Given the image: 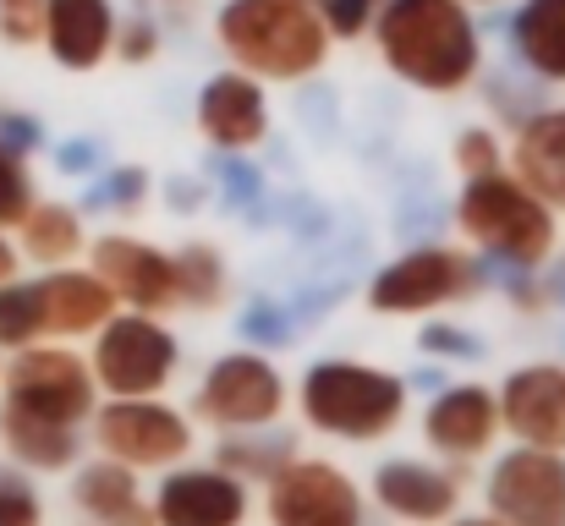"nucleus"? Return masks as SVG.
<instances>
[{"instance_id":"4468645a","label":"nucleus","mask_w":565,"mask_h":526,"mask_svg":"<svg viewBox=\"0 0 565 526\" xmlns=\"http://www.w3.org/2000/svg\"><path fill=\"white\" fill-rule=\"evenodd\" d=\"M500 428H511L533 450L565 455V367L561 362H527L500 389Z\"/></svg>"},{"instance_id":"9d476101","label":"nucleus","mask_w":565,"mask_h":526,"mask_svg":"<svg viewBox=\"0 0 565 526\" xmlns=\"http://www.w3.org/2000/svg\"><path fill=\"white\" fill-rule=\"evenodd\" d=\"M269 526H363V494L335 461L291 455L269 477Z\"/></svg>"},{"instance_id":"9b49d317","label":"nucleus","mask_w":565,"mask_h":526,"mask_svg":"<svg viewBox=\"0 0 565 526\" xmlns=\"http://www.w3.org/2000/svg\"><path fill=\"white\" fill-rule=\"evenodd\" d=\"M88 269L110 286L116 308H132V313H171L177 308V269H171V253L132 236V230H105V236H88Z\"/></svg>"},{"instance_id":"a211bd4d","label":"nucleus","mask_w":565,"mask_h":526,"mask_svg":"<svg viewBox=\"0 0 565 526\" xmlns=\"http://www.w3.org/2000/svg\"><path fill=\"white\" fill-rule=\"evenodd\" d=\"M505 171L533 197H544L555 214H565V105H544V110L516 121V138L505 149Z\"/></svg>"},{"instance_id":"f03ea898","label":"nucleus","mask_w":565,"mask_h":526,"mask_svg":"<svg viewBox=\"0 0 565 526\" xmlns=\"http://www.w3.org/2000/svg\"><path fill=\"white\" fill-rule=\"evenodd\" d=\"M214 44L258 83H308L335 50L319 6L308 0H225L214 11Z\"/></svg>"},{"instance_id":"c9c22d12","label":"nucleus","mask_w":565,"mask_h":526,"mask_svg":"<svg viewBox=\"0 0 565 526\" xmlns=\"http://www.w3.org/2000/svg\"><path fill=\"white\" fill-rule=\"evenodd\" d=\"M379 0H319V17L330 28V39H363L374 28Z\"/></svg>"},{"instance_id":"f8f14e48","label":"nucleus","mask_w":565,"mask_h":526,"mask_svg":"<svg viewBox=\"0 0 565 526\" xmlns=\"http://www.w3.org/2000/svg\"><path fill=\"white\" fill-rule=\"evenodd\" d=\"M489 516L505 526H565V455L516 444L494 461L489 483Z\"/></svg>"},{"instance_id":"6e6552de","label":"nucleus","mask_w":565,"mask_h":526,"mask_svg":"<svg viewBox=\"0 0 565 526\" xmlns=\"http://www.w3.org/2000/svg\"><path fill=\"white\" fill-rule=\"evenodd\" d=\"M286 378L280 367L264 356V351H231L220 356L198 395H192V411L209 422V428H225V433H258L269 428L280 411H286Z\"/></svg>"},{"instance_id":"0eeeda50","label":"nucleus","mask_w":565,"mask_h":526,"mask_svg":"<svg viewBox=\"0 0 565 526\" xmlns=\"http://www.w3.org/2000/svg\"><path fill=\"white\" fill-rule=\"evenodd\" d=\"M94 373L77 351L66 346H33L11 351V362L0 367V406L22 411V417H39V422H55V428H77L94 417Z\"/></svg>"},{"instance_id":"f3484780","label":"nucleus","mask_w":565,"mask_h":526,"mask_svg":"<svg viewBox=\"0 0 565 526\" xmlns=\"http://www.w3.org/2000/svg\"><path fill=\"white\" fill-rule=\"evenodd\" d=\"M33 297H39L44 341H83V335H94V330L116 313L110 286H105L94 269H77V264L44 269V275L33 280Z\"/></svg>"},{"instance_id":"20e7f679","label":"nucleus","mask_w":565,"mask_h":526,"mask_svg":"<svg viewBox=\"0 0 565 526\" xmlns=\"http://www.w3.org/2000/svg\"><path fill=\"white\" fill-rule=\"evenodd\" d=\"M297 406L313 433H330L347 444H374L384 433H395L406 417V378L390 367L324 356L302 373Z\"/></svg>"},{"instance_id":"6ab92c4d","label":"nucleus","mask_w":565,"mask_h":526,"mask_svg":"<svg viewBox=\"0 0 565 526\" xmlns=\"http://www.w3.org/2000/svg\"><path fill=\"white\" fill-rule=\"evenodd\" d=\"M423 433H428V444H434L439 455H450V461L483 455V450L494 444V433H500V400H494V389H489V384H450V389L428 406Z\"/></svg>"},{"instance_id":"412c9836","label":"nucleus","mask_w":565,"mask_h":526,"mask_svg":"<svg viewBox=\"0 0 565 526\" xmlns=\"http://www.w3.org/2000/svg\"><path fill=\"white\" fill-rule=\"evenodd\" d=\"M17 253L39 269H61L77 264L88 253V225L77 203H55V197H33V208L17 219Z\"/></svg>"},{"instance_id":"b1692460","label":"nucleus","mask_w":565,"mask_h":526,"mask_svg":"<svg viewBox=\"0 0 565 526\" xmlns=\"http://www.w3.org/2000/svg\"><path fill=\"white\" fill-rule=\"evenodd\" d=\"M0 444H6V455L22 472H66L77 461V450H83L77 428H55V422L22 417L11 406H0Z\"/></svg>"},{"instance_id":"4c0bfd02","label":"nucleus","mask_w":565,"mask_h":526,"mask_svg":"<svg viewBox=\"0 0 565 526\" xmlns=\"http://www.w3.org/2000/svg\"><path fill=\"white\" fill-rule=\"evenodd\" d=\"M0 143H6L11 154L33 160V154L44 149V121L28 116V110H0Z\"/></svg>"},{"instance_id":"2eb2a0df","label":"nucleus","mask_w":565,"mask_h":526,"mask_svg":"<svg viewBox=\"0 0 565 526\" xmlns=\"http://www.w3.org/2000/svg\"><path fill=\"white\" fill-rule=\"evenodd\" d=\"M39 44L72 77L99 72L116 44V0H44Z\"/></svg>"},{"instance_id":"a19ab883","label":"nucleus","mask_w":565,"mask_h":526,"mask_svg":"<svg viewBox=\"0 0 565 526\" xmlns=\"http://www.w3.org/2000/svg\"><path fill=\"white\" fill-rule=\"evenodd\" d=\"M171 203H177V208H192V203H203V192L188 186V181H171Z\"/></svg>"},{"instance_id":"7c9ffc66","label":"nucleus","mask_w":565,"mask_h":526,"mask_svg":"<svg viewBox=\"0 0 565 526\" xmlns=\"http://www.w3.org/2000/svg\"><path fill=\"white\" fill-rule=\"evenodd\" d=\"M450 160H456L461 181H472V175H494V171H505V143H500L494 127H461L456 143H450Z\"/></svg>"},{"instance_id":"473e14b6","label":"nucleus","mask_w":565,"mask_h":526,"mask_svg":"<svg viewBox=\"0 0 565 526\" xmlns=\"http://www.w3.org/2000/svg\"><path fill=\"white\" fill-rule=\"evenodd\" d=\"M236 330H242V341L247 351H275L291 341V308H275V302H247L242 308V319H236Z\"/></svg>"},{"instance_id":"4be33fe9","label":"nucleus","mask_w":565,"mask_h":526,"mask_svg":"<svg viewBox=\"0 0 565 526\" xmlns=\"http://www.w3.org/2000/svg\"><path fill=\"white\" fill-rule=\"evenodd\" d=\"M83 516L94 526H154V505L138 494V472L121 461H88L72 483Z\"/></svg>"},{"instance_id":"72a5a7b5","label":"nucleus","mask_w":565,"mask_h":526,"mask_svg":"<svg viewBox=\"0 0 565 526\" xmlns=\"http://www.w3.org/2000/svg\"><path fill=\"white\" fill-rule=\"evenodd\" d=\"M0 526H44V500L22 466H0Z\"/></svg>"},{"instance_id":"5701e85b","label":"nucleus","mask_w":565,"mask_h":526,"mask_svg":"<svg viewBox=\"0 0 565 526\" xmlns=\"http://www.w3.org/2000/svg\"><path fill=\"white\" fill-rule=\"evenodd\" d=\"M511 50L544 83H565V0H522L511 17Z\"/></svg>"},{"instance_id":"39448f33","label":"nucleus","mask_w":565,"mask_h":526,"mask_svg":"<svg viewBox=\"0 0 565 526\" xmlns=\"http://www.w3.org/2000/svg\"><path fill=\"white\" fill-rule=\"evenodd\" d=\"M489 286V264L450 241H423L390 258L369 280V308L379 319H423L450 302H472Z\"/></svg>"},{"instance_id":"dca6fc26","label":"nucleus","mask_w":565,"mask_h":526,"mask_svg":"<svg viewBox=\"0 0 565 526\" xmlns=\"http://www.w3.org/2000/svg\"><path fill=\"white\" fill-rule=\"evenodd\" d=\"M247 483L220 466H177L154 494V526H242Z\"/></svg>"},{"instance_id":"37998d69","label":"nucleus","mask_w":565,"mask_h":526,"mask_svg":"<svg viewBox=\"0 0 565 526\" xmlns=\"http://www.w3.org/2000/svg\"><path fill=\"white\" fill-rule=\"evenodd\" d=\"M461 6H505V0H461Z\"/></svg>"},{"instance_id":"f704fd0d","label":"nucleus","mask_w":565,"mask_h":526,"mask_svg":"<svg viewBox=\"0 0 565 526\" xmlns=\"http://www.w3.org/2000/svg\"><path fill=\"white\" fill-rule=\"evenodd\" d=\"M39 22H44V0H0V44L6 50L39 44Z\"/></svg>"},{"instance_id":"cd10ccee","label":"nucleus","mask_w":565,"mask_h":526,"mask_svg":"<svg viewBox=\"0 0 565 526\" xmlns=\"http://www.w3.org/2000/svg\"><path fill=\"white\" fill-rule=\"evenodd\" d=\"M149 192H154V175L143 171V165H110V171H99L94 192L83 197V208H116V214H132V208L149 203Z\"/></svg>"},{"instance_id":"c756f323","label":"nucleus","mask_w":565,"mask_h":526,"mask_svg":"<svg viewBox=\"0 0 565 526\" xmlns=\"http://www.w3.org/2000/svg\"><path fill=\"white\" fill-rule=\"evenodd\" d=\"M160 50H166L160 17H149V11L116 17V44H110V55H116L121 66H149V61H160Z\"/></svg>"},{"instance_id":"a18cd8bd","label":"nucleus","mask_w":565,"mask_h":526,"mask_svg":"<svg viewBox=\"0 0 565 526\" xmlns=\"http://www.w3.org/2000/svg\"><path fill=\"white\" fill-rule=\"evenodd\" d=\"M379 6H384V0H379Z\"/></svg>"},{"instance_id":"ea45409f","label":"nucleus","mask_w":565,"mask_h":526,"mask_svg":"<svg viewBox=\"0 0 565 526\" xmlns=\"http://www.w3.org/2000/svg\"><path fill=\"white\" fill-rule=\"evenodd\" d=\"M17 275H22V253H17L11 230H0V286H6V280H17Z\"/></svg>"},{"instance_id":"423d86ee","label":"nucleus","mask_w":565,"mask_h":526,"mask_svg":"<svg viewBox=\"0 0 565 526\" xmlns=\"http://www.w3.org/2000/svg\"><path fill=\"white\" fill-rule=\"evenodd\" d=\"M182 367V341L154 319V313H110L94 330L88 373L110 400H138L160 395Z\"/></svg>"},{"instance_id":"f257e3e1","label":"nucleus","mask_w":565,"mask_h":526,"mask_svg":"<svg viewBox=\"0 0 565 526\" xmlns=\"http://www.w3.org/2000/svg\"><path fill=\"white\" fill-rule=\"evenodd\" d=\"M369 33L384 72L417 94L450 99L467 94L483 72V33L461 0H384Z\"/></svg>"},{"instance_id":"58836bf2","label":"nucleus","mask_w":565,"mask_h":526,"mask_svg":"<svg viewBox=\"0 0 565 526\" xmlns=\"http://www.w3.org/2000/svg\"><path fill=\"white\" fill-rule=\"evenodd\" d=\"M99 160H105V154H99L94 138H72V143L55 149V171L61 175H94L99 171Z\"/></svg>"},{"instance_id":"c03bdc74","label":"nucleus","mask_w":565,"mask_h":526,"mask_svg":"<svg viewBox=\"0 0 565 526\" xmlns=\"http://www.w3.org/2000/svg\"><path fill=\"white\" fill-rule=\"evenodd\" d=\"M308 6H319V0H308Z\"/></svg>"},{"instance_id":"aec40b11","label":"nucleus","mask_w":565,"mask_h":526,"mask_svg":"<svg viewBox=\"0 0 565 526\" xmlns=\"http://www.w3.org/2000/svg\"><path fill=\"white\" fill-rule=\"evenodd\" d=\"M374 500L395 516V522L439 526V522L456 516L461 483H456V472H439V466H428V461L401 455V461H384L374 472Z\"/></svg>"},{"instance_id":"bb28decb","label":"nucleus","mask_w":565,"mask_h":526,"mask_svg":"<svg viewBox=\"0 0 565 526\" xmlns=\"http://www.w3.org/2000/svg\"><path fill=\"white\" fill-rule=\"evenodd\" d=\"M44 341V324H39V297H33V280H6L0 286V351H22Z\"/></svg>"},{"instance_id":"e433bc0d","label":"nucleus","mask_w":565,"mask_h":526,"mask_svg":"<svg viewBox=\"0 0 565 526\" xmlns=\"http://www.w3.org/2000/svg\"><path fill=\"white\" fill-rule=\"evenodd\" d=\"M417 346L434 351V356H445V362H472V356H483V341L472 335V330H461V324H423V335H417Z\"/></svg>"},{"instance_id":"c85d7f7f","label":"nucleus","mask_w":565,"mask_h":526,"mask_svg":"<svg viewBox=\"0 0 565 526\" xmlns=\"http://www.w3.org/2000/svg\"><path fill=\"white\" fill-rule=\"evenodd\" d=\"M214 186H220V203H225L231 214L264 203V171H258L247 154H214Z\"/></svg>"},{"instance_id":"393cba45","label":"nucleus","mask_w":565,"mask_h":526,"mask_svg":"<svg viewBox=\"0 0 565 526\" xmlns=\"http://www.w3.org/2000/svg\"><path fill=\"white\" fill-rule=\"evenodd\" d=\"M171 269H177V308L192 313H214L231 291V269H225V253L214 241H188L171 253Z\"/></svg>"},{"instance_id":"7ed1b4c3","label":"nucleus","mask_w":565,"mask_h":526,"mask_svg":"<svg viewBox=\"0 0 565 526\" xmlns=\"http://www.w3.org/2000/svg\"><path fill=\"white\" fill-rule=\"evenodd\" d=\"M456 230L505 269H544L561 247V219L511 171L472 175L456 197Z\"/></svg>"},{"instance_id":"ddd939ff","label":"nucleus","mask_w":565,"mask_h":526,"mask_svg":"<svg viewBox=\"0 0 565 526\" xmlns=\"http://www.w3.org/2000/svg\"><path fill=\"white\" fill-rule=\"evenodd\" d=\"M198 138L214 154H253L269 138V94L258 77L225 66L198 88Z\"/></svg>"},{"instance_id":"79ce46f5","label":"nucleus","mask_w":565,"mask_h":526,"mask_svg":"<svg viewBox=\"0 0 565 526\" xmlns=\"http://www.w3.org/2000/svg\"><path fill=\"white\" fill-rule=\"evenodd\" d=\"M456 526H505L500 516H467V522H456Z\"/></svg>"},{"instance_id":"a878e982","label":"nucleus","mask_w":565,"mask_h":526,"mask_svg":"<svg viewBox=\"0 0 565 526\" xmlns=\"http://www.w3.org/2000/svg\"><path fill=\"white\" fill-rule=\"evenodd\" d=\"M291 455H297V444L286 433H258V439H225L214 450V466L231 472V477H242V483H269Z\"/></svg>"},{"instance_id":"1a4fd4ad","label":"nucleus","mask_w":565,"mask_h":526,"mask_svg":"<svg viewBox=\"0 0 565 526\" xmlns=\"http://www.w3.org/2000/svg\"><path fill=\"white\" fill-rule=\"evenodd\" d=\"M94 444L105 461H121L132 472H149V466H177L192 450V422L166 406V400H110V406H94Z\"/></svg>"},{"instance_id":"2f4dec72","label":"nucleus","mask_w":565,"mask_h":526,"mask_svg":"<svg viewBox=\"0 0 565 526\" xmlns=\"http://www.w3.org/2000/svg\"><path fill=\"white\" fill-rule=\"evenodd\" d=\"M33 197H39V186H33V165L0 143V230H17V219L33 208Z\"/></svg>"}]
</instances>
